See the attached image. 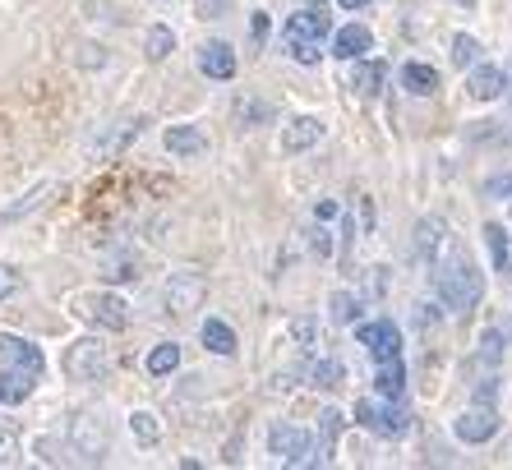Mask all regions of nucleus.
<instances>
[{
  "instance_id": "f257e3e1",
  "label": "nucleus",
  "mask_w": 512,
  "mask_h": 470,
  "mask_svg": "<svg viewBox=\"0 0 512 470\" xmlns=\"http://www.w3.org/2000/svg\"><path fill=\"white\" fill-rule=\"evenodd\" d=\"M434 291H439V300L448 309L471 314V309L480 305V295H485V272L466 259L462 249H453L448 259L434 263Z\"/></svg>"
},
{
  "instance_id": "f03ea898",
  "label": "nucleus",
  "mask_w": 512,
  "mask_h": 470,
  "mask_svg": "<svg viewBox=\"0 0 512 470\" xmlns=\"http://www.w3.org/2000/svg\"><path fill=\"white\" fill-rule=\"evenodd\" d=\"M328 37H333V14H328L323 0L296 10L282 28L286 51H291V60H300V65H319V47L328 42Z\"/></svg>"
},
{
  "instance_id": "7ed1b4c3",
  "label": "nucleus",
  "mask_w": 512,
  "mask_h": 470,
  "mask_svg": "<svg viewBox=\"0 0 512 470\" xmlns=\"http://www.w3.org/2000/svg\"><path fill=\"white\" fill-rule=\"evenodd\" d=\"M111 369H116V355L97 337H79L70 351H65V378H70V383H107Z\"/></svg>"
},
{
  "instance_id": "20e7f679",
  "label": "nucleus",
  "mask_w": 512,
  "mask_h": 470,
  "mask_svg": "<svg viewBox=\"0 0 512 470\" xmlns=\"http://www.w3.org/2000/svg\"><path fill=\"white\" fill-rule=\"evenodd\" d=\"M356 424L374 438H402L411 429V411L397 401H356Z\"/></svg>"
},
{
  "instance_id": "39448f33",
  "label": "nucleus",
  "mask_w": 512,
  "mask_h": 470,
  "mask_svg": "<svg viewBox=\"0 0 512 470\" xmlns=\"http://www.w3.org/2000/svg\"><path fill=\"white\" fill-rule=\"evenodd\" d=\"M162 300H167V314L190 318L194 309H203V300H208V282H203V272H194V268L171 272Z\"/></svg>"
},
{
  "instance_id": "423d86ee",
  "label": "nucleus",
  "mask_w": 512,
  "mask_h": 470,
  "mask_svg": "<svg viewBox=\"0 0 512 470\" xmlns=\"http://www.w3.org/2000/svg\"><path fill=\"white\" fill-rule=\"evenodd\" d=\"M70 443H74V452H79L84 461H102V457H107L111 434H107V424H102V415H97V411H79V415H74Z\"/></svg>"
},
{
  "instance_id": "0eeeda50",
  "label": "nucleus",
  "mask_w": 512,
  "mask_h": 470,
  "mask_svg": "<svg viewBox=\"0 0 512 470\" xmlns=\"http://www.w3.org/2000/svg\"><path fill=\"white\" fill-rule=\"evenodd\" d=\"M411 245H416V254L434 268L439 259H448L457 249V240H453V231H448V222L443 217H420L416 222V235H411Z\"/></svg>"
},
{
  "instance_id": "6e6552de",
  "label": "nucleus",
  "mask_w": 512,
  "mask_h": 470,
  "mask_svg": "<svg viewBox=\"0 0 512 470\" xmlns=\"http://www.w3.org/2000/svg\"><path fill=\"white\" fill-rule=\"evenodd\" d=\"M356 341L374 355V360H393V355H402V332L393 328V318H370V323H360Z\"/></svg>"
},
{
  "instance_id": "1a4fd4ad",
  "label": "nucleus",
  "mask_w": 512,
  "mask_h": 470,
  "mask_svg": "<svg viewBox=\"0 0 512 470\" xmlns=\"http://www.w3.org/2000/svg\"><path fill=\"white\" fill-rule=\"evenodd\" d=\"M268 452H273L282 466H305V461H310V434L296 429V424H273V434H268Z\"/></svg>"
},
{
  "instance_id": "9d476101",
  "label": "nucleus",
  "mask_w": 512,
  "mask_h": 470,
  "mask_svg": "<svg viewBox=\"0 0 512 470\" xmlns=\"http://www.w3.org/2000/svg\"><path fill=\"white\" fill-rule=\"evenodd\" d=\"M453 434L462 438V443H489V438L499 434V411H494L489 401H476L471 411H462V415H457Z\"/></svg>"
},
{
  "instance_id": "9b49d317",
  "label": "nucleus",
  "mask_w": 512,
  "mask_h": 470,
  "mask_svg": "<svg viewBox=\"0 0 512 470\" xmlns=\"http://www.w3.org/2000/svg\"><path fill=\"white\" fill-rule=\"evenodd\" d=\"M0 369H14V374H33V378H42L47 360H42V351H37L33 341H24V337H5V332H0Z\"/></svg>"
},
{
  "instance_id": "f8f14e48",
  "label": "nucleus",
  "mask_w": 512,
  "mask_h": 470,
  "mask_svg": "<svg viewBox=\"0 0 512 470\" xmlns=\"http://www.w3.org/2000/svg\"><path fill=\"white\" fill-rule=\"evenodd\" d=\"M88 318H93L97 328H111V332H125L130 328V305L120 300V295H93L88 300Z\"/></svg>"
},
{
  "instance_id": "ddd939ff",
  "label": "nucleus",
  "mask_w": 512,
  "mask_h": 470,
  "mask_svg": "<svg viewBox=\"0 0 512 470\" xmlns=\"http://www.w3.org/2000/svg\"><path fill=\"white\" fill-rule=\"evenodd\" d=\"M199 70L217 83L236 79V51H231V42H203L199 47Z\"/></svg>"
},
{
  "instance_id": "4468645a",
  "label": "nucleus",
  "mask_w": 512,
  "mask_h": 470,
  "mask_svg": "<svg viewBox=\"0 0 512 470\" xmlns=\"http://www.w3.org/2000/svg\"><path fill=\"white\" fill-rule=\"evenodd\" d=\"M466 93L476 97V102H494V97L508 93V74L499 65H471V79H466Z\"/></svg>"
},
{
  "instance_id": "2eb2a0df",
  "label": "nucleus",
  "mask_w": 512,
  "mask_h": 470,
  "mask_svg": "<svg viewBox=\"0 0 512 470\" xmlns=\"http://www.w3.org/2000/svg\"><path fill=\"white\" fill-rule=\"evenodd\" d=\"M323 139V120L319 116H296L291 125L282 130V153H305V148H314V143Z\"/></svg>"
},
{
  "instance_id": "dca6fc26",
  "label": "nucleus",
  "mask_w": 512,
  "mask_h": 470,
  "mask_svg": "<svg viewBox=\"0 0 512 470\" xmlns=\"http://www.w3.org/2000/svg\"><path fill=\"white\" fill-rule=\"evenodd\" d=\"M342 429H346V420H342V411H323L319 415V434H314V443H310V461H333V447H337V438H342Z\"/></svg>"
},
{
  "instance_id": "f3484780",
  "label": "nucleus",
  "mask_w": 512,
  "mask_h": 470,
  "mask_svg": "<svg viewBox=\"0 0 512 470\" xmlns=\"http://www.w3.org/2000/svg\"><path fill=\"white\" fill-rule=\"evenodd\" d=\"M383 79H388V65H383V60H365V56L351 60V74H346V83H351L360 97H374L383 88Z\"/></svg>"
},
{
  "instance_id": "a211bd4d",
  "label": "nucleus",
  "mask_w": 512,
  "mask_h": 470,
  "mask_svg": "<svg viewBox=\"0 0 512 470\" xmlns=\"http://www.w3.org/2000/svg\"><path fill=\"white\" fill-rule=\"evenodd\" d=\"M370 47H374V33L365 24H346V28H337L333 33V56H342V60L365 56Z\"/></svg>"
},
{
  "instance_id": "6ab92c4d",
  "label": "nucleus",
  "mask_w": 512,
  "mask_h": 470,
  "mask_svg": "<svg viewBox=\"0 0 512 470\" xmlns=\"http://www.w3.org/2000/svg\"><path fill=\"white\" fill-rule=\"evenodd\" d=\"M51 194H60V185H56V180H42V185L28 189L19 203H10V208L0 212V222H19V217H33L37 208H47V203H51Z\"/></svg>"
},
{
  "instance_id": "aec40b11",
  "label": "nucleus",
  "mask_w": 512,
  "mask_h": 470,
  "mask_svg": "<svg viewBox=\"0 0 512 470\" xmlns=\"http://www.w3.org/2000/svg\"><path fill=\"white\" fill-rule=\"evenodd\" d=\"M167 153L199 157V153H208V139H203L199 125H171V130H167Z\"/></svg>"
},
{
  "instance_id": "412c9836",
  "label": "nucleus",
  "mask_w": 512,
  "mask_h": 470,
  "mask_svg": "<svg viewBox=\"0 0 512 470\" xmlns=\"http://www.w3.org/2000/svg\"><path fill=\"white\" fill-rule=\"evenodd\" d=\"M374 388H379V397L402 401V392H406V365H402V355H393V360H379V378H374Z\"/></svg>"
},
{
  "instance_id": "4be33fe9",
  "label": "nucleus",
  "mask_w": 512,
  "mask_h": 470,
  "mask_svg": "<svg viewBox=\"0 0 512 470\" xmlns=\"http://www.w3.org/2000/svg\"><path fill=\"white\" fill-rule=\"evenodd\" d=\"M342 378H346L342 360H310V365H305V383L319 388V392H337L342 388Z\"/></svg>"
},
{
  "instance_id": "5701e85b",
  "label": "nucleus",
  "mask_w": 512,
  "mask_h": 470,
  "mask_svg": "<svg viewBox=\"0 0 512 470\" xmlns=\"http://www.w3.org/2000/svg\"><path fill=\"white\" fill-rule=\"evenodd\" d=\"M402 83H406V93L434 97V93H439V70H434V65H425V60H411V65L402 70Z\"/></svg>"
},
{
  "instance_id": "b1692460",
  "label": "nucleus",
  "mask_w": 512,
  "mask_h": 470,
  "mask_svg": "<svg viewBox=\"0 0 512 470\" xmlns=\"http://www.w3.org/2000/svg\"><path fill=\"white\" fill-rule=\"evenodd\" d=\"M199 337H203V351H213V355H236V332L222 323V318H208L199 328Z\"/></svg>"
},
{
  "instance_id": "393cba45",
  "label": "nucleus",
  "mask_w": 512,
  "mask_h": 470,
  "mask_svg": "<svg viewBox=\"0 0 512 470\" xmlns=\"http://www.w3.org/2000/svg\"><path fill=\"white\" fill-rule=\"evenodd\" d=\"M33 388H37L33 374H14V369H0V401H5V406H19V401H24Z\"/></svg>"
},
{
  "instance_id": "a878e982",
  "label": "nucleus",
  "mask_w": 512,
  "mask_h": 470,
  "mask_svg": "<svg viewBox=\"0 0 512 470\" xmlns=\"http://www.w3.org/2000/svg\"><path fill=\"white\" fill-rule=\"evenodd\" d=\"M171 51H176V33H171L167 24H153V28H148V37H143V56L153 60V65H162Z\"/></svg>"
},
{
  "instance_id": "bb28decb",
  "label": "nucleus",
  "mask_w": 512,
  "mask_h": 470,
  "mask_svg": "<svg viewBox=\"0 0 512 470\" xmlns=\"http://www.w3.org/2000/svg\"><path fill=\"white\" fill-rule=\"evenodd\" d=\"M328 318H333L337 328H351L360 318V295H351V291H337L333 300H328Z\"/></svg>"
},
{
  "instance_id": "cd10ccee",
  "label": "nucleus",
  "mask_w": 512,
  "mask_h": 470,
  "mask_svg": "<svg viewBox=\"0 0 512 470\" xmlns=\"http://www.w3.org/2000/svg\"><path fill=\"white\" fill-rule=\"evenodd\" d=\"M176 365H180V346H176V341H162V346H153V355H148V374L167 378V374H176Z\"/></svg>"
},
{
  "instance_id": "c85d7f7f",
  "label": "nucleus",
  "mask_w": 512,
  "mask_h": 470,
  "mask_svg": "<svg viewBox=\"0 0 512 470\" xmlns=\"http://www.w3.org/2000/svg\"><path fill=\"white\" fill-rule=\"evenodd\" d=\"M480 235H485V245H489V259H494V268L503 272V268H508V231H503L499 222H489Z\"/></svg>"
},
{
  "instance_id": "c756f323",
  "label": "nucleus",
  "mask_w": 512,
  "mask_h": 470,
  "mask_svg": "<svg viewBox=\"0 0 512 470\" xmlns=\"http://www.w3.org/2000/svg\"><path fill=\"white\" fill-rule=\"evenodd\" d=\"M130 434L139 438L143 447H153L157 438H162V429H157V415L153 411H130Z\"/></svg>"
},
{
  "instance_id": "7c9ffc66",
  "label": "nucleus",
  "mask_w": 512,
  "mask_h": 470,
  "mask_svg": "<svg viewBox=\"0 0 512 470\" xmlns=\"http://www.w3.org/2000/svg\"><path fill=\"white\" fill-rule=\"evenodd\" d=\"M476 60H480V42L476 37H466V33H457L453 37V65L466 70V65H476Z\"/></svg>"
},
{
  "instance_id": "2f4dec72",
  "label": "nucleus",
  "mask_w": 512,
  "mask_h": 470,
  "mask_svg": "<svg viewBox=\"0 0 512 470\" xmlns=\"http://www.w3.org/2000/svg\"><path fill=\"white\" fill-rule=\"evenodd\" d=\"M480 360H489V365H503V332L499 328H489L485 337H480Z\"/></svg>"
},
{
  "instance_id": "473e14b6",
  "label": "nucleus",
  "mask_w": 512,
  "mask_h": 470,
  "mask_svg": "<svg viewBox=\"0 0 512 470\" xmlns=\"http://www.w3.org/2000/svg\"><path fill=\"white\" fill-rule=\"evenodd\" d=\"M480 194H485V199H508V203H512V171H499V176H489L485 185H480Z\"/></svg>"
},
{
  "instance_id": "72a5a7b5",
  "label": "nucleus",
  "mask_w": 512,
  "mask_h": 470,
  "mask_svg": "<svg viewBox=\"0 0 512 470\" xmlns=\"http://www.w3.org/2000/svg\"><path fill=\"white\" fill-rule=\"evenodd\" d=\"M231 5H236V0H194V14H199V19H227Z\"/></svg>"
},
{
  "instance_id": "f704fd0d",
  "label": "nucleus",
  "mask_w": 512,
  "mask_h": 470,
  "mask_svg": "<svg viewBox=\"0 0 512 470\" xmlns=\"http://www.w3.org/2000/svg\"><path fill=\"white\" fill-rule=\"evenodd\" d=\"M291 337H296L300 346H314V337H319L314 318H291Z\"/></svg>"
},
{
  "instance_id": "c9c22d12",
  "label": "nucleus",
  "mask_w": 512,
  "mask_h": 470,
  "mask_svg": "<svg viewBox=\"0 0 512 470\" xmlns=\"http://www.w3.org/2000/svg\"><path fill=\"white\" fill-rule=\"evenodd\" d=\"M19 291V272L10 268V263H0V300H5V295H14Z\"/></svg>"
},
{
  "instance_id": "e433bc0d",
  "label": "nucleus",
  "mask_w": 512,
  "mask_h": 470,
  "mask_svg": "<svg viewBox=\"0 0 512 470\" xmlns=\"http://www.w3.org/2000/svg\"><path fill=\"white\" fill-rule=\"evenodd\" d=\"M19 457V438L10 434V429H0V466H5V461H14Z\"/></svg>"
},
{
  "instance_id": "4c0bfd02",
  "label": "nucleus",
  "mask_w": 512,
  "mask_h": 470,
  "mask_svg": "<svg viewBox=\"0 0 512 470\" xmlns=\"http://www.w3.org/2000/svg\"><path fill=\"white\" fill-rule=\"evenodd\" d=\"M411 318H416V328H420V332L434 328V323H439V305H416V314H411Z\"/></svg>"
},
{
  "instance_id": "58836bf2",
  "label": "nucleus",
  "mask_w": 512,
  "mask_h": 470,
  "mask_svg": "<svg viewBox=\"0 0 512 470\" xmlns=\"http://www.w3.org/2000/svg\"><path fill=\"white\" fill-rule=\"evenodd\" d=\"M310 249H314V254H319V259H328V254H333V235H328V231H323V226H319V231L310 235Z\"/></svg>"
},
{
  "instance_id": "ea45409f",
  "label": "nucleus",
  "mask_w": 512,
  "mask_h": 470,
  "mask_svg": "<svg viewBox=\"0 0 512 470\" xmlns=\"http://www.w3.org/2000/svg\"><path fill=\"white\" fill-rule=\"evenodd\" d=\"M240 120H245V125H250V120H273V111H268L263 102H245L240 106Z\"/></svg>"
},
{
  "instance_id": "a19ab883",
  "label": "nucleus",
  "mask_w": 512,
  "mask_h": 470,
  "mask_svg": "<svg viewBox=\"0 0 512 470\" xmlns=\"http://www.w3.org/2000/svg\"><path fill=\"white\" fill-rule=\"evenodd\" d=\"M291 383H296V369H282V374H273V383H268V392H291Z\"/></svg>"
},
{
  "instance_id": "79ce46f5",
  "label": "nucleus",
  "mask_w": 512,
  "mask_h": 470,
  "mask_svg": "<svg viewBox=\"0 0 512 470\" xmlns=\"http://www.w3.org/2000/svg\"><path fill=\"white\" fill-rule=\"evenodd\" d=\"M250 28H254V42H259V47H263V37H268V14H254V19H250Z\"/></svg>"
},
{
  "instance_id": "37998d69",
  "label": "nucleus",
  "mask_w": 512,
  "mask_h": 470,
  "mask_svg": "<svg viewBox=\"0 0 512 470\" xmlns=\"http://www.w3.org/2000/svg\"><path fill=\"white\" fill-rule=\"evenodd\" d=\"M314 217H319V222H333V217H337V203H328V199H323L319 208H314Z\"/></svg>"
},
{
  "instance_id": "c03bdc74",
  "label": "nucleus",
  "mask_w": 512,
  "mask_h": 470,
  "mask_svg": "<svg viewBox=\"0 0 512 470\" xmlns=\"http://www.w3.org/2000/svg\"><path fill=\"white\" fill-rule=\"evenodd\" d=\"M337 5H342V10H365L370 0H337Z\"/></svg>"
},
{
  "instance_id": "a18cd8bd",
  "label": "nucleus",
  "mask_w": 512,
  "mask_h": 470,
  "mask_svg": "<svg viewBox=\"0 0 512 470\" xmlns=\"http://www.w3.org/2000/svg\"><path fill=\"white\" fill-rule=\"evenodd\" d=\"M503 143H512V120H508V125H503Z\"/></svg>"
},
{
  "instance_id": "49530a36",
  "label": "nucleus",
  "mask_w": 512,
  "mask_h": 470,
  "mask_svg": "<svg viewBox=\"0 0 512 470\" xmlns=\"http://www.w3.org/2000/svg\"><path fill=\"white\" fill-rule=\"evenodd\" d=\"M457 5H466V10H476V0H457Z\"/></svg>"
}]
</instances>
